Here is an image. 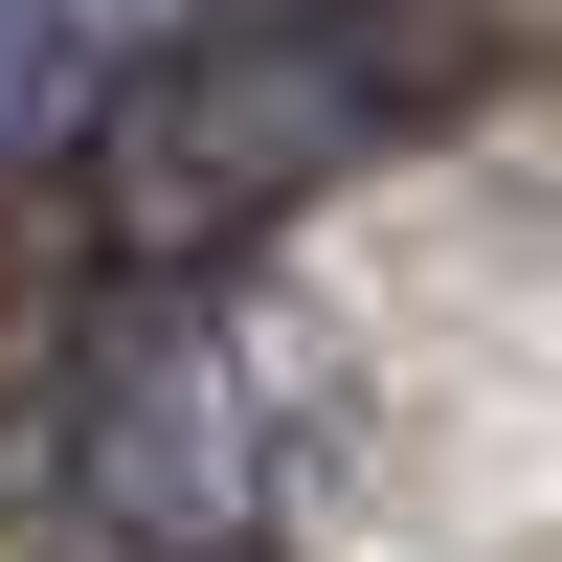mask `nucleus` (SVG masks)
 Here are the masks:
<instances>
[{
	"label": "nucleus",
	"instance_id": "nucleus-1",
	"mask_svg": "<svg viewBox=\"0 0 562 562\" xmlns=\"http://www.w3.org/2000/svg\"><path fill=\"white\" fill-rule=\"evenodd\" d=\"M383 113H405V23H383V0H293V23H270V0H225V23L180 45L113 135H90L113 248H158V270L225 248V225H270L293 180H338Z\"/></svg>",
	"mask_w": 562,
	"mask_h": 562
},
{
	"label": "nucleus",
	"instance_id": "nucleus-3",
	"mask_svg": "<svg viewBox=\"0 0 562 562\" xmlns=\"http://www.w3.org/2000/svg\"><path fill=\"white\" fill-rule=\"evenodd\" d=\"M225 0H0V158H68V135H113L135 90L203 45Z\"/></svg>",
	"mask_w": 562,
	"mask_h": 562
},
{
	"label": "nucleus",
	"instance_id": "nucleus-2",
	"mask_svg": "<svg viewBox=\"0 0 562 562\" xmlns=\"http://www.w3.org/2000/svg\"><path fill=\"white\" fill-rule=\"evenodd\" d=\"M68 473H90V518L135 562H270L293 495H315V405H293V360H270V315L248 293H158L68 383Z\"/></svg>",
	"mask_w": 562,
	"mask_h": 562
}]
</instances>
